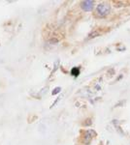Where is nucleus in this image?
<instances>
[{
    "mask_svg": "<svg viewBox=\"0 0 130 145\" xmlns=\"http://www.w3.org/2000/svg\"><path fill=\"white\" fill-rule=\"evenodd\" d=\"M71 74L75 76H78L80 74V69L79 68H73L72 71H71Z\"/></svg>",
    "mask_w": 130,
    "mask_h": 145,
    "instance_id": "nucleus-4",
    "label": "nucleus"
},
{
    "mask_svg": "<svg viewBox=\"0 0 130 145\" xmlns=\"http://www.w3.org/2000/svg\"><path fill=\"white\" fill-rule=\"evenodd\" d=\"M93 4L94 2L93 1H90V0H86V1H82L81 6H82V9L86 12H88V11H91L93 9Z\"/></svg>",
    "mask_w": 130,
    "mask_h": 145,
    "instance_id": "nucleus-2",
    "label": "nucleus"
},
{
    "mask_svg": "<svg viewBox=\"0 0 130 145\" xmlns=\"http://www.w3.org/2000/svg\"><path fill=\"white\" fill-rule=\"evenodd\" d=\"M110 5L107 3H101L99 4L97 6V8H96V12H97V16L99 18H104L106 17V16L108 15L109 13H110Z\"/></svg>",
    "mask_w": 130,
    "mask_h": 145,
    "instance_id": "nucleus-1",
    "label": "nucleus"
},
{
    "mask_svg": "<svg viewBox=\"0 0 130 145\" xmlns=\"http://www.w3.org/2000/svg\"><path fill=\"white\" fill-rule=\"evenodd\" d=\"M92 132V131H87V132H86V134H84V142L86 144H88L89 142H90L91 140V135H90V133Z\"/></svg>",
    "mask_w": 130,
    "mask_h": 145,
    "instance_id": "nucleus-3",
    "label": "nucleus"
}]
</instances>
